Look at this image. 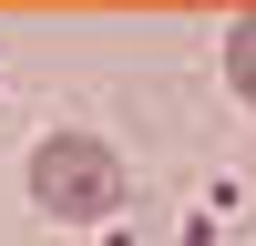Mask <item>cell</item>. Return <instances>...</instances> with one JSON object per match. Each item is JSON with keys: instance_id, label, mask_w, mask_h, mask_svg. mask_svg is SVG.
Returning a JSON list of instances; mask_svg holds the SVG:
<instances>
[{"instance_id": "1", "label": "cell", "mask_w": 256, "mask_h": 246, "mask_svg": "<svg viewBox=\"0 0 256 246\" xmlns=\"http://www.w3.org/2000/svg\"><path fill=\"white\" fill-rule=\"evenodd\" d=\"M20 184H31V205H41L52 226H102V216L123 205V154H113L102 134H41Z\"/></svg>"}, {"instance_id": "2", "label": "cell", "mask_w": 256, "mask_h": 246, "mask_svg": "<svg viewBox=\"0 0 256 246\" xmlns=\"http://www.w3.org/2000/svg\"><path fill=\"white\" fill-rule=\"evenodd\" d=\"M226 82H236V102L256 113V10L236 20V31H226Z\"/></svg>"}]
</instances>
